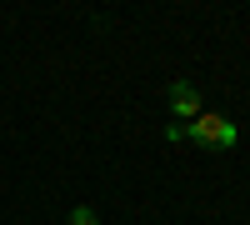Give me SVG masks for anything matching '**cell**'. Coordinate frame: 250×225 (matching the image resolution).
<instances>
[{
    "instance_id": "obj_1",
    "label": "cell",
    "mask_w": 250,
    "mask_h": 225,
    "mask_svg": "<svg viewBox=\"0 0 250 225\" xmlns=\"http://www.w3.org/2000/svg\"><path fill=\"white\" fill-rule=\"evenodd\" d=\"M185 140H195V145H205V150H235L240 145V130H235V120L200 110L190 125H185Z\"/></svg>"
},
{
    "instance_id": "obj_2",
    "label": "cell",
    "mask_w": 250,
    "mask_h": 225,
    "mask_svg": "<svg viewBox=\"0 0 250 225\" xmlns=\"http://www.w3.org/2000/svg\"><path fill=\"white\" fill-rule=\"evenodd\" d=\"M170 110H175V125L200 115V90L190 85V80H175V85H170Z\"/></svg>"
},
{
    "instance_id": "obj_3",
    "label": "cell",
    "mask_w": 250,
    "mask_h": 225,
    "mask_svg": "<svg viewBox=\"0 0 250 225\" xmlns=\"http://www.w3.org/2000/svg\"><path fill=\"white\" fill-rule=\"evenodd\" d=\"M70 225H100V220H95L90 205H75V210H70Z\"/></svg>"
}]
</instances>
